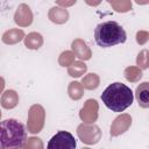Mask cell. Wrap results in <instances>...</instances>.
<instances>
[{"label": "cell", "instance_id": "cell-21", "mask_svg": "<svg viewBox=\"0 0 149 149\" xmlns=\"http://www.w3.org/2000/svg\"><path fill=\"white\" fill-rule=\"evenodd\" d=\"M108 3L114 8L115 12H119V13H126V12L130 10V8H132V2L128 0H121V1L109 0Z\"/></svg>", "mask_w": 149, "mask_h": 149}, {"label": "cell", "instance_id": "cell-28", "mask_svg": "<svg viewBox=\"0 0 149 149\" xmlns=\"http://www.w3.org/2000/svg\"><path fill=\"white\" fill-rule=\"evenodd\" d=\"M0 118H1V111H0Z\"/></svg>", "mask_w": 149, "mask_h": 149}, {"label": "cell", "instance_id": "cell-22", "mask_svg": "<svg viewBox=\"0 0 149 149\" xmlns=\"http://www.w3.org/2000/svg\"><path fill=\"white\" fill-rule=\"evenodd\" d=\"M21 149H44V146L40 137L31 136V137L27 139L24 146Z\"/></svg>", "mask_w": 149, "mask_h": 149}, {"label": "cell", "instance_id": "cell-2", "mask_svg": "<svg viewBox=\"0 0 149 149\" xmlns=\"http://www.w3.org/2000/svg\"><path fill=\"white\" fill-rule=\"evenodd\" d=\"M27 141V129L16 119L0 121V149H21Z\"/></svg>", "mask_w": 149, "mask_h": 149}, {"label": "cell", "instance_id": "cell-7", "mask_svg": "<svg viewBox=\"0 0 149 149\" xmlns=\"http://www.w3.org/2000/svg\"><path fill=\"white\" fill-rule=\"evenodd\" d=\"M98 109H99V105L95 99L86 100L79 112V118L84 121L83 123H88V125L94 123L98 119Z\"/></svg>", "mask_w": 149, "mask_h": 149}, {"label": "cell", "instance_id": "cell-24", "mask_svg": "<svg viewBox=\"0 0 149 149\" xmlns=\"http://www.w3.org/2000/svg\"><path fill=\"white\" fill-rule=\"evenodd\" d=\"M148 37H149V34H148V31H146V30H139L137 33H136V42L139 43V44H144V43H147V41H148Z\"/></svg>", "mask_w": 149, "mask_h": 149}, {"label": "cell", "instance_id": "cell-23", "mask_svg": "<svg viewBox=\"0 0 149 149\" xmlns=\"http://www.w3.org/2000/svg\"><path fill=\"white\" fill-rule=\"evenodd\" d=\"M136 64H137V68H140L141 70L148 69V66H149V56H148V50L147 49L139 52L137 58H136Z\"/></svg>", "mask_w": 149, "mask_h": 149}, {"label": "cell", "instance_id": "cell-6", "mask_svg": "<svg viewBox=\"0 0 149 149\" xmlns=\"http://www.w3.org/2000/svg\"><path fill=\"white\" fill-rule=\"evenodd\" d=\"M77 135L79 140L85 144H95L101 139V130L100 128L92 123H80L77 127Z\"/></svg>", "mask_w": 149, "mask_h": 149}, {"label": "cell", "instance_id": "cell-8", "mask_svg": "<svg viewBox=\"0 0 149 149\" xmlns=\"http://www.w3.org/2000/svg\"><path fill=\"white\" fill-rule=\"evenodd\" d=\"M130 126H132V116L129 114L123 113L118 115L111 125V136L115 137L123 134L125 132L128 130Z\"/></svg>", "mask_w": 149, "mask_h": 149}, {"label": "cell", "instance_id": "cell-18", "mask_svg": "<svg viewBox=\"0 0 149 149\" xmlns=\"http://www.w3.org/2000/svg\"><path fill=\"white\" fill-rule=\"evenodd\" d=\"M68 94L72 100H79L84 95V88L79 81H71L68 86Z\"/></svg>", "mask_w": 149, "mask_h": 149}, {"label": "cell", "instance_id": "cell-19", "mask_svg": "<svg viewBox=\"0 0 149 149\" xmlns=\"http://www.w3.org/2000/svg\"><path fill=\"white\" fill-rule=\"evenodd\" d=\"M125 78L130 83H136L142 78V70L137 66H128L125 69Z\"/></svg>", "mask_w": 149, "mask_h": 149}, {"label": "cell", "instance_id": "cell-12", "mask_svg": "<svg viewBox=\"0 0 149 149\" xmlns=\"http://www.w3.org/2000/svg\"><path fill=\"white\" fill-rule=\"evenodd\" d=\"M48 17L51 22L57 23V24H63L69 20V12L66 8L63 7H52L50 8L48 13Z\"/></svg>", "mask_w": 149, "mask_h": 149}, {"label": "cell", "instance_id": "cell-5", "mask_svg": "<svg viewBox=\"0 0 149 149\" xmlns=\"http://www.w3.org/2000/svg\"><path fill=\"white\" fill-rule=\"evenodd\" d=\"M76 147L73 135L66 130H59L49 140L47 149H76Z\"/></svg>", "mask_w": 149, "mask_h": 149}, {"label": "cell", "instance_id": "cell-15", "mask_svg": "<svg viewBox=\"0 0 149 149\" xmlns=\"http://www.w3.org/2000/svg\"><path fill=\"white\" fill-rule=\"evenodd\" d=\"M23 42H24V45L28 49L37 50L43 45V37H42V35L40 33L33 31V33H29L27 36H24Z\"/></svg>", "mask_w": 149, "mask_h": 149}, {"label": "cell", "instance_id": "cell-26", "mask_svg": "<svg viewBox=\"0 0 149 149\" xmlns=\"http://www.w3.org/2000/svg\"><path fill=\"white\" fill-rule=\"evenodd\" d=\"M76 3V1H71V2H61V1H57V5H62V6H71Z\"/></svg>", "mask_w": 149, "mask_h": 149}, {"label": "cell", "instance_id": "cell-3", "mask_svg": "<svg viewBox=\"0 0 149 149\" xmlns=\"http://www.w3.org/2000/svg\"><path fill=\"white\" fill-rule=\"evenodd\" d=\"M94 40L99 47L109 48L125 43L127 40V34L122 26H120L116 21H105L95 27Z\"/></svg>", "mask_w": 149, "mask_h": 149}, {"label": "cell", "instance_id": "cell-1", "mask_svg": "<svg viewBox=\"0 0 149 149\" xmlns=\"http://www.w3.org/2000/svg\"><path fill=\"white\" fill-rule=\"evenodd\" d=\"M101 100L112 112L120 113L132 106L134 93L127 85L115 81L105 88V91L101 93Z\"/></svg>", "mask_w": 149, "mask_h": 149}, {"label": "cell", "instance_id": "cell-11", "mask_svg": "<svg viewBox=\"0 0 149 149\" xmlns=\"http://www.w3.org/2000/svg\"><path fill=\"white\" fill-rule=\"evenodd\" d=\"M135 98L139 102V106L142 108L149 107V83L143 81L136 87L135 91Z\"/></svg>", "mask_w": 149, "mask_h": 149}, {"label": "cell", "instance_id": "cell-27", "mask_svg": "<svg viewBox=\"0 0 149 149\" xmlns=\"http://www.w3.org/2000/svg\"><path fill=\"white\" fill-rule=\"evenodd\" d=\"M81 149H91V148H86V147H85V148H81Z\"/></svg>", "mask_w": 149, "mask_h": 149}, {"label": "cell", "instance_id": "cell-10", "mask_svg": "<svg viewBox=\"0 0 149 149\" xmlns=\"http://www.w3.org/2000/svg\"><path fill=\"white\" fill-rule=\"evenodd\" d=\"M72 52L76 57H78L80 61H88L92 57V51L86 44V42L81 38H76L71 43Z\"/></svg>", "mask_w": 149, "mask_h": 149}, {"label": "cell", "instance_id": "cell-13", "mask_svg": "<svg viewBox=\"0 0 149 149\" xmlns=\"http://www.w3.org/2000/svg\"><path fill=\"white\" fill-rule=\"evenodd\" d=\"M24 31L19 28H12L3 33L1 40L5 44H16L24 38Z\"/></svg>", "mask_w": 149, "mask_h": 149}, {"label": "cell", "instance_id": "cell-16", "mask_svg": "<svg viewBox=\"0 0 149 149\" xmlns=\"http://www.w3.org/2000/svg\"><path fill=\"white\" fill-rule=\"evenodd\" d=\"M87 71V66L84 62L81 61H74V63H72L69 68H68V73L69 76L73 77V78H78L81 77L85 72Z\"/></svg>", "mask_w": 149, "mask_h": 149}, {"label": "cell", "instance_id": "cell-25", "mask_svg": "<svg viewBox=\"0 0 149 149\" xmlns=\"http://www.w3.org/2000/svg\"><path fill=\"white\" fill-rule=\"evenodd\" d=\"M3 88H5V79L0 77V93L3 91Z\"/></svg>", "mask_w": 149, "mask_h": 149}, {"label": "cell", "instance_id": "cell-14", "mask_svg": "<svg viewBox=\"0 0 149 149\" xmlns=\"http://www.w3.org/2000/svg\"><path fill=\"white\" fill-rule=\"evenodd\" d=\"M0 104L6 109H12L19 104V95L14 90H7L2 93Z\"/></svg>", "mask_w": 149, "mask_h": 149}, {"label": "cell", "instance_id": "cell-17", "mask_svg": "<svg viewBox=\"0 0 149 149\" xmlns=\"http://www.w3.org/2000/svg\"><path fill=\"white\" fill-rule=\"evenodd\" d=\"M80 84L85 90H95L100 84V78L97 73H88L83 77Z\"/></svg>", "mask_w": 149, "mask_h": 149}, {"label": "cell", "instance_id": "cell-20", "mask_svg": "<svg viewBox=\"0 0 149 149\" xmlns=\"http://www.w3.org/2000/svg\"><path fill=\"white\" fill-rule=\"evenodd\" d=\"M74 58H76V56H74V54H73L72 51L65 50V51H63V52L59 55V57H58V64H59L61 66H66V68H69L72 63H74Z\"/></svg>", "mask_w": 149, "mask_h": 149}, {"label": "cell", "instance_id": "cell-4", "mask_svg": "<svg viewBox=\"0 0 149 149\" xmlns=\"http://www.w3.org/2000/svg\"><path fill=\"white\" fill-rule=\"evenodd\" d=\"M44 121H45V111L43 106L40 104L31 105L28 111V120H27L28 132L31 134L40 133L44 127Z\"/></svg>", "mask_w": 149, "mask_h": 149}, {"label": "cell", "instance_id": "cell-9", "mask_svg": "<svg viewBox=\"0 0 149 149\" xmlns=\"http://www.w3.org/2000/svg\"><path fill=\"white\" fill-rule=\"evenodd\" d=\"M14 22L19 27H28L33 22V12L27 3H21L15 10Z\"/></svg>", "mask_w": 149, "mask_h": 149}]
</instances>
